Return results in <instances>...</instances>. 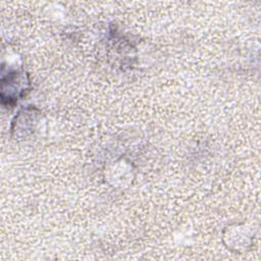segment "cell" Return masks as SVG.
Wrapping results in <instances>:
<instances>
[{"label": "cell", "instance_id": "6da1fadb", "mask_svg": "<svg viewBox=\"0 0 261 261\" xmlns=\"http://www.w3.org/2000/svg\"><path fill=\"white\" fill-rule=\"evenodd\" d=\"M27 81L24 75L19 72H10L2 79L1 97L2 102L10 104L23 95Z\"/></svg>", "mask_w": 261, "mask_h": 261}]
</instances>
